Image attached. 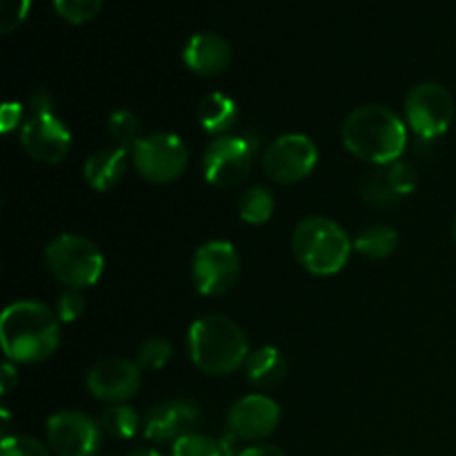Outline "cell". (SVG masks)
Returning <instances> with one entry per match:
<instances>
[{
    "label": "cell",
    "instance_id": "4fadbf2b",
    "mask_svg": "<svg viewBox=\"0 0 456 456\" xmlns=\"http://www.w3.org/2000/svg\"><path fill=\"white\" fill-rule=\"evenodd\" d=\"M281 423V408L274 399L267 395H248L240 396L227 414V426L232 435L240 441L258 444L265 441L276 432Z\"/></svg>",
    "mask_w": 456,
    "mask_h": 456
},
{
    "label": "cell",
    "instance_id": "e575fe53",
    "mask_svg": "<svg viewBox=\"0 0 456 456\" xmlns=\"http://www.w3.org/2000/svg\"><path fill=\"white\" fill-rule=\"evenodd\" d=\"M0 383H3V395L12 392V387L18 383V372H16V368H13L12 361H7V363L3 365V372H0Z\"/></svg>",
    "mask_w": 456,
    "mask_h": 456
},
{
    "label": "cell",
    "instance_id": "7c38bea8",
    "mask_svg": "<svg viewBox=\"0 0 456 456\" xmlns=\"http://www.w3.org/2000/svg\"><path fill=\"white\" fill-rule=\"evenodd\" d=\"M142 370L136 361L123 356H107L94 363L85 377V387L102 403H125L141 390Z\"/></svg>",
    "mask_w": 456,
    "mask_h": 456
},
{
    "label": "cell",
    "instance_id": "7402d4cb",
    "mask_svg": "<svg viewBox=\"0 0 456 456\" xmlns=\"http://www.w3.org/2000/svg\"><path fill=\"white\" fill-rule=\"evenodd\" d=\"M274 196L267 187L254 185L245 190L239 199V216L248 225H263L274 214Z\"/></svg>",
    "mask_w": 456,
    "mask_h": 456
},
{
    "label": "cell",
    "instance_id": "8fae6325",
    "mask_svg": "<svg viewBox=\"0 0 456 456\" xmlns=\"http://www.w3.org/2000/svg\"><path fill=\"white\" fill-rule=\"evenodd\" d=\"M254 150L243 136H216L203 151V176L218 190L240 185L252 172Z\"/></svg>",
    "mask_w": 456,
    "mask_h": 456
},
{
    "label": "cell",
    "instance_id": "4dcf8cb0",
    "mask_svg": "<svg viewBox=\"0 0 456 456\" xmlns=\"http://www.w3.org/2000/svg\"><path fill=\"white\" fill-rule=\"evenodd\" d=\"M87 310V303H85V297L80 289H67L58 297L56 301V314L62 323H74Z\"/></svg>",
    "mask_w": 456,
    "mask_h": 456
},
{
    "label": "cell",
    "instance_id": "3957f363",
    "mask_svg": "<svg viewBox=\"0 0 456 456\" xmlns=\"http://www.w3.org/2000/svg\"><path fill=\"white\" fill-rule=\"evenodd\" d=\"M187 352L196 368L209 377H227L245 368L249 343L236 321L223 314H205L190 325Z\"/></svg>",
    "mask_w": 456,
    "mask_h": 456
},
{
    "label": "cell",
    "instance_id": "2e32d148",
    "mask_svg": "<svg viewBox=\"0 0 456 456\" xmlns=\"http://www.w3.org/2000/svg\"><path fill=\"white\" fill-rule=\"evenodd\" d=\"M183 61L194 74L205 78L221 76L232 65V45L221 34L200 31L185 43Z\"/></svg>",
    "mask_w": 456,
    "mask_h": 456
},
{
    "label": "cell",
    "instance_id": "8d00e7d4",
    "mask_svg": "<svg viewBox=\"0 0 456 456\" xmlns=\"http://www.w3.org/2000/svg\"><path fill=\"white\" fill-rule=\"evenodd\" d=\"M452 239H454V243H456V216H454V223H452Z\"/></svg>",
    "mask_w": 456,
    "mask_h": 456
},
{
    "label": "cell",
    "instance_id": "277c9868",
    "mask_svg": "<svg viewBox=\"0 0 456 456\" xmlns=\"http://www.w3.org/2000/svg\"><path fill=\"white\" fill-rule=\"evenodd\" d=\"M292 252L298 265L310 274L334 276L350 261L354 240L332 218L307 216L294 227Z\"/></svg>",
    "mask_w": 456,
    "mask_h": 456
},
{
    "label": "cell",
    "instance_id": "f1b7e54d",
    "mask_svg": "<svg viewBox=\"0 0 456 456\" xmlns=\"http://www.w3.org/2000/svg\"><path fill=\"white\" fill-rule=\"evenodd\" d=\"M361 191H363V196L370 200V203H377V205L395 203V200L399 199L396 191L392 190L390 183H387L383 167L379 169L377 174H368V176H365L363 185H361Z\"/></svg>",
    "mask_w": 456,
    "mask_h": 456
},
{
    "label": "cell",
    "instance_id": "ac0fdd59",
    "mask_svg": "<svg viewBox=\"0 0 456 456\" xmlns=\"http://www.w3.org/2000/svg\"><path fill=\"white\" fill-rule=\"evenodd\" d=\"M245 374L256 390H276L288 377V359L279 347L263 346L249 352L248 361H245Z\"/></svg>",
    "mask_w": 456,
    "mask_h": 456
},
{
    "label": "cell",
    "instance_id": "83f0119b",
    "mask_svg": "<svg viewBox=\"0 0 456 456\" xmlns=\"http://www.w3.org/2000/svg\"><path fill=\"white\" fill-rule=\"evenodd\" d=\"M383 172H386L387 183H390L392 190L396 191V196H399V199L412 194L414 187H417V169H414L410 163L396 160V163L386 165V167H383Z\"/></svg>",
    "mask_w": 456,
    "mask_h": 456
},
{
    "label": "cell",
    "instance_id": "9c48e42d",
    "mask_svg": "<svg viewBox=\"0 0 456 456\" xmlns=\"http://www.w3.org/2000/svg\"><path fill=\"white\" fill-rule=\"evenodd\" d=\"M319 165V147L305 134H283L263 154L267 176L279 185H294L310 176Z\"/></svg>",
    "mask_w": 456,
    "mask_h": 456
},
{
    "label": "cell",
    "instance_id": "d590c367",
    "mask_svg": "<svg viewBox=\"0 0 456 456\" xmlns=\"http://www.w3.org/2000/svg\"><path fill=\"white\" fill-rule=\"evenodd\" d=\"M127 456H163V454L156 452V450H134V452H129Z\"/></svg>",
    "mask_w": 456,
    "mask_h": 456
},
{
    "label": "cell",
    "instance_id": "44dd1931",
    "mask_svg": "<svg viewBox=\"0 0 456 456\" xmlns=\"http://www.w3.org/2000/svg\"><path fill=\"white\" fill-rule=\"evenodd\" d=\"M102 432L114 439H134L141 432V414L127 403H116L110 405L105 412L98 419Z\"/></svg>",
    "mask_w": 456,
    "mask_h": 456
},
{
    "label": "cell",
    "instance_id": "cb8c5ba5",
    "mask_svg": "<svg viewBox=\"0 0 456 456\" xmlns=\"http://www.w3.org/2000/svg\"><path fill=\"white\" fill-rule=\"evenodd\" d=\"M172 456H225V445L208 435L191 432L174 441Z\"/></svg>",
    "mask_w": 456,
    "mask_h": 456
},
{
    "label": "cell",
    "instance_id": "7a4b0ae2",
    "mask_svg": "<svg viewBox=\"0 0 456 456\" xmlns=\"http://www.w3.org/2000/svg\"><path fill=\"white\" fill-rule=\"evenodd\" d=\"M341 138L352 156L386 167L403 156L408 147V125L387 107L363 105L343 120Z\"/></svg>",
    "mask_w": 456,
    "mask_h": 456
},
{
    "label": "cell",
    "instance_id": "9a60e30c",
    "mask_svg": "<svg viewBox=\"0 0 456 456\" xmlns=\"http://www.w3.org/2000/svg\"><path fill=\"white\" fill-rule=\"evenodd\" d=\"M200 419L203 414H200L199 403L190 399H174L154 405L147 412L142 430H145V439L156 441V444H174L181 436L196 432Z\"/></svg>",
    "mask_w": 456,
    "mask_h": 456
},
{
    "label": "cell",
    "instance_id": "5b68a950",
    "mask_svg": "<svg viewBox=\"0 0 456 456\" xmlns=\"http://www.w3.org/2000/svg\"><path fill=\"white\" fill-rule=\"evenodd\" d=\"M45 265L67 289H87L101 281L105 256L87 236L61 234L45 248Z\"/></svg>",
    "mask_w": 456,
    "mask_h": 456
},
{
    "label": "cell",
    "instance_id": "f546056e",
    "mask_svg": "<svg viewBox=\"0 0 456 456\" xmlns=\"http://www.w3.org/2000/svg\"><path fill=\"white\" fill-rule=\"evenodd\" d=\"M31 0H0V31L12 34L29 16Z\"/></svg>",
    "mask_w": 456,
    "mask_h": 456
},
{
    "label": "cell",
    "instance_id": "5bb4252c",
    "mask_svg": "<svg viewBox=\"0 0 456 456\" xmlns=\"http://www.w3.org/2000/svg\"><path fill=\"white\" fill-rule=\"evenodd\" d=\"M20 145L38 163L56 165L69 154L71 132L56 114L29 116L20 127Z\"/></svg>",
    "mask_w": 456,
    "mask_h": 456
},
{
    "label": "cell",
    "instance_id": "836d02e7",
    "mask_svg": "<svg viewBox=\"0 0 456 456\" xmlns=\"http://www.w3.org/2000/svg\"><path fill=\"white\" fill-rule=\"evenodd\" d=\"M239 456H285V452L279 448V445L256 444V445H249V448H245Z\"/></svg>",
    "mask_w": 456,
    "mask_h": 456
},
{
    "label": "cell",
    "instance_id": "ba28073f",
    "mask_svg": "<svg viewBox=\"0 0 456 456\" xmlns=\"http://www.w3.org/2000/svg\"><path fill=\"white\" fill-rule=\"evenodd\" d=\"M240 256L230 240H208L191 258V283L203 297H223L236 285Z\"/></svg>",
    "mask_w": 456,
    "mask_h": 456
},
{
    "label": "cell",
    "instance_id": "1f68e13d",
    "mask_svg": "<svg viewBox=\"0 0 456 456\" xmlns=\"http://www.w3.org/2000/svg\"><path fill=\"white\" fill-rule=\"evenodd\" d=\"M22 105L20 102H4L3 110H0V127H3V132H12V129H16L18 125H25L22 123Z\"/></svg>",
    "mask_w": 456,
    "mask_h": 456
},
{
    "label": "cell",
    "instance_id": "603a6c76",
    "mask_svg": "<svg viewBox=\"0 0 456 456\" xmlns=\"http://www.w3.org/2000/svg\"><path fill=\"white\" fill-rule=\"evenodd\" d=\"M107 132L114 138L116 145L123 147V150H127L129 154H132V150L142 138L141 118L129 110H116L114 114L107 118Z\"/></svg>",
    "mask_w": 456,
    "mask_h": 456
},
{
    "label": "cell",
    "instance_id": "6da1fadb",
    "mask_svg": "<svg viewBox=\"0 0 456 456\" xmlns=\"http://www.w3.org/2000/svg\"><path fill=\"white\" fill-rule=\"evenodd\" d=\"M0 343L12 363H40L61 346V319L40 301H18L0 316Z\"/></svg>",
    "mask_w": 456,
    "mask_h": 456
},
{
    "label": "cell",
    "instance_id": "4316f807",
    "mask_svg": "<svg viewBox=\"0 0 456 456\" xmlns=\"http://www.w3.org/2000/svg\"><path fill=\"white\" fill-rule=\"evenodd\" d=\"M0 456H52V450H49V445L34 439V436L12 435L3 439Z\"/></svg>",
    "mask_w": 456,
    "mask_h": 456
},
{
    "label": "cell",
    "instance_id": "52a82bcc",
    "mask_svg": "<svg viewBox=\"0 0 456 456\" xmlns=\"http://www.w3.org/2000/svg\"><path fill=\"white\" fill-rule=\"evenodd\" d=\"M403 120L421 141L444 136L454 120L452 94L439 83H419L405 96Z\"/></svg>",
    "mask_w": 456,
    "mask_h": 456
},
{
    "label": "cell",
    "instance_id": "30bf717a",
    "mask_svg": "<svg viewBox=\"0 0 456 456\" xmlns=\"http://www.w3.org/2000/svg\"><path fill=\"white\" fill-rule=\"evenodd\" d=\"M47 445L56 456H96L102 444L101 423L80 410H62L45 423Z\"/></svg>",
    "mask_w": 456,
    "mask_h": 456
},
{
    "label": "cell",
    "instance_id": "d6986e66",
    "mask_svg": "<svg viewBox=\"0 0 456 456\" xmlns=\"http://www.w3.org/2000/svg\"><path fill=\"white\" fill-rule=\"evenodd\" d=\"M200 127L214 136H225L239 120V105L232 96L223 92H209L199 102V111H196Z\"/></svg>",
    "mask_w": 456,
    "mask_h": 456
},
{
    "label": "cell",
    "instance_id": "ffe728a7",
    "mask_svg": "<svg viewBox=\"0 0 456 456\" xmlns=\"http://www.w3.org/2000/svg\"><path fill=\"white\" fill-rule=\"evenodd\" d=\"M396 245H399V234L390 225L374 223L359 232L354 239V252L370 261H383L396 252Z\"/></svg>",
    "mask_w": 456,
    "mask_h": 456
},
{
    "label": "cell",
    "instance_id": "e0dca14e",
    "mask_svg": "<svg viewBox=\"0 0 456 456\" xmlns=\"http://www.w3.org/2000/svg\"><path fill=\"white\" fill-rule=\"evenodd\" d=\"M132 159L127 150L114 145L102 147V150L94 151L83 165V176L89 187L96 191H107L111 187L118 185L123 176L127 174V160Z\"/></svg>",
    "mask_w": 456,
    "mask_h": 456
},
{
    "label": "cell",
    "instance_id": "8992f818",
    "mask_svg": "<svg viewBox=\"0 0 456 456\" xmlns=\"http://www.w3.org/2000/svg\"><path fill=\"white\" fill-rule=\"evenodd\" d=\"M132 163L145 181L169 185L187 172L190 150L185 141L172 132L147 134L132 150Z\"/></svg>",
    "mask_w": 456,
    "mask_h": 456
},
{
    "label": "cell",
    "instance_id": "d4e9b609",
    "mask_svg": "<svg viewBox=\"0 0 456 456\" xmlns=\"http://www.w3.org/2000/svg\"><path fill=\"white\" fill-rule=\"evenodd\" d=\"M53 12L69 25H85L101 13L105 0H52Z\"/></svg>",
    "mask_w": 456,
    "mask_h": 456
},
{
    "label": "cell",
    "instance_id": "d6a6232c",
    "mask_svg": "<svg viewBox=\"0 0 456 456\" xmlns=\"http://www.w3.org/2000/svg\"><path fill=\"white\" fill-rule=\"evenodd\" d=\"M53 96L49 92H45V89H40V92L31 94L29 102H27V111H29V116H43V114H53Z\"/></svg>",
    "mask_w": 456,
    "mask_h": 456
},
{
    "label": "cell",
    "instance_id": "484cf974",
    "mask_svg": "<svg viewBox=\"0 0 456 456\" xmlns=\"http://www.w3.org/2000/svg\"><path fill=\"white\" fill-rule=\"evenodd\" d=\"M172 359V343L167 338L151 337L142 341L136 350V363L141 370H160Z\"/></svg>",
    "mask_w": 456,
    "mask_h": 456
},
{
    "label": "cell",
    "instance_id": "74e56055",
    "mask_svg": "<svg viewBox=\"0 0 456 456\" xmlns=\"http://www.w3.org/2000/svg\"><path fill=\"white\" fill-rule=\"evenodd\" d=\"M386 456H396V454H386Z\"/></svg>",
    "mask_w": 456,
    "mask_h": 456
}]
</instances>
